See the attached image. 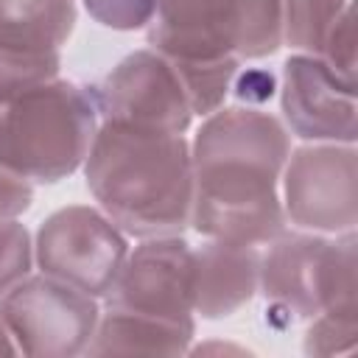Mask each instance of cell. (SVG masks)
Returning <instances> with one entry per match:
<instances>
[{
    "label": "cell",
    "instance_id": "obj_16",
    "mask_svg": "<svg viewBox=\"0 0 358 358\" xmlns=\"http://www.w3.org/2000/svg\"><path fill=\"white\" fill-rule=\"evenodd\" d=\"M352 0H282V45L319 56L336 17Z\"/></svg>",
    "mask_w": 358,
    "mask_h": 358
},
{
    "label": "cell",
    "instance_id": "obj_7",
    "mask_svg": "<svg viewBox=\"0 0 358 358\" xmlns=\"http://www.w3.org/2000/svg\"><path fill=\"white\" fill-rule=\"evenodd\" d=\"M285 221L305 232H350L358 224V154L347 143L294 148L282 168Z\"/></svg>",
    "mask_w": 358,
    "mask_h": 358
},
{
    "label": "cell",
    "instance_id": "obj_15",
    "mask_svg": "<svg viewBox=\"0 0 358 358\" xmlns=\"http://www.w3.org/2000/svg\"><path fill=\"white\" fill-rule=\"evenodd\" d=\"M168 62L176 67L179 81L187 95V103H190V112L199 117H207L224 106V101L235 84V76L241 70V59H235V56L215 59V62H173V59H168Z\"/></svg>",
    "mask_w": 358,
    "mask_h": 358
},
{
    "label": "cell",
    "instance_id": "obj_10",
    "mask_svg": "<svg viewBox=\"0 0 358 358\" xmlns=\"http://www.w3.org/2000/svg\"><path fill=\"white\" fill-rule=\"evenodd\" d=\"M106 308L140 313L162 322L196 324L193 313V246L182 235L143 238L126 255Z\"/></svg>",
    "mask_w": 358,
    "mask_h": 358
},
{
    "label": "cell",
    "instance_id": "obj_12",
    "mask_svg": "<svg viewBox=\"0 0 358 358\" xmlns=\"http://www.w3.org/2000/svg\"><path fill=\"white\" fill-rule=\"evenodd\" d=\"M238 31L241 0H159L148 45L173 62H215L235 56Z\"/></svg>",
    "mask_w": 358,
    "mask_h": 358
},
{
    "label": "cell",
    "instance_id": "obj_1",
    "mask_svg": "<svg viewBox=\"0 0 358 358\" xmlns=\"http://www.w3.org/2000/svg\"><path fill=\"white\" fill-rule=\"evenodd\" d=\"M288 129L252 106L215 109L190 143V227L201 238L263 246L285 232L280 176Z\"/></svg>",
    "mask_w": 358,
    "mask_h": 358
},
{
    "label": "cell",
    "instance_id": "obj_8",
    "mask_svg": "<svg viewBox=\"0 0 358 358\" xmlns=\"http://www.w3.org/2000/svg\"><path fill=\"white\" fill-rule=\"evenodd\" d=\"M90 98L101 123L185 134L193 120L176 67L154 48L120 59L90 90Z\"/></svg>",
    "mask_w": 358,
    "mask_h": 358
},
{
    "label": "cell",
    "instance_id": "obj_3",
    "mask_svg": "<svg viewBox=\"0 0 358 358\" xmlns=\"http://www.w3.org/2000/svg\"><path fill=\"white\" fill-rule=\"evenodd\" d=\"M95 131L90 90L53 78L0 101V165L31 185H56L84 165Z\"/></svg>",
    "mask_w": 358,
    "mask_h": 358
},
{
    "label": "cell",
    "instance_id": "obj_22",
    "mask_svg": "<svg viewBox=\"0 0 358 358\" xmlns=\"http://www.w3.org/2000/svg\"><path fill=\"white\" fill-rule=\"evenodd\" d=\"M34 201V185L0 165V221L20 218Z\"/></svg>",
    "mask_w": 358,
    "mask_h": 358
},
{
    "label": "cell",
    "instance_id": "obj_24",
    "mask_svg": "<svg viewBox=\"0 0 358 358\" xmlns=\"http://www.w3.org/2000/svg\"><path fill=\"white\" fill-rule=\"evenodd\" d=\"M0 355H20L17 341H14V336H11V330H8L6 319H3V313H0Z\"/></svg>",
    "mask_w": 358,
    "mask_h": 358
},
{
    "label": "cell",
    "instance_id": "obj_13",
    "mask_svg": "<svg viewBox=\"0 0 358 358\" xmlns=\"http://www.w3.org/2000/svg\"><path fill=\"white\" fill-rule=\"evenodd\" d=\"M260 285L257 246L204 238L193 249V313L201 319H227L241 310Z\"/></svg>",
    "mask_w": 358,
    "mask_h": 358
},
{
    "label": "cell",
    "instance_id": "obj_4",
    "mask_svg": "<svg viewBox=\"0 0 358 358\" xmlns=\"http://www.w3.org/2000/svg\"><path fill=\"white\" fill-rule=\"evenodd\" d=\"M260 255V285L271 310L291 322L319 313L358 319V238L355 229L333 241L316 232H280Z\"/></svg>",
    "mask_w": 358,
    "mask_h": 358
},
{
    "label": "cell",
    "instance_id": "obj_21",
    "mask_svg": "<svg viewBox=\"0 0 358 358\" xmlns=\"http://www.w3.org/2000/svg\"><path fill=\"white\" fill-rule=\"evenodd\" d=\"M319 56L336 73H341L347 78H355V8H352V3L330 25Z\"/></svg>",
    "mask_w": 358,
    "mask_h": 358
},
{
    "label": "cell",
    "instance_id": "obj_5",
    "mask_svg": "<svg viewBox=\"0 0 358 358\" xmlns=\"http://www.w3.org/2000/svg\"><path fill=\"white\" fill-rule=\"evenodd\" d=\"M126 255V235L101 210L87 204L50 213L34 238V263L39 274L67 282L95 299L106 296Z\"/></svg>",
    "mask_w": 358,
    "mask_h": 358
},
{
    "label": "cell",
    "instance_id": "obj_20",
    "mask_svg": "<svg viewBox=\"0 0 358 358\" xmlns=\"http://www.w3.org/2000/svg\"><path fill=\"white\" fill-rule=\"evenodd\" d=\"M159 0H84L87 14L112 31H140L154 20Z\"/></svg>",
    "mask_w": 358,
    "mask_h": 358
},
{
    "label": "cell",
    "instance_id": "obj_2",
    "mask_svg": "<svg viewBox=\"0 0 358 358\" xmlns=\"http://www.w3.org/2000/svg\"><path fill=\"white\" fill-rule=\"evenodd\" d=\"M81 168L101 213L123 235L143 241L190 227L193 159L185 134L98 123Z\"/></svg>",
    "mask_w": 358,
    "mask_h": 358
},
{
    "label": "cell",
    "instance_id": "obj_11",
    "mask_svg": "<svg viewBox=\"0 0 358 358\" xmlns=\"http://www.w3.org/2000/svg\"><path fill=\"white\" fill-rule=\"evenodd\" d=\"M355 92L358 78L336 73L322 56L294 53L282 64V117L302 140L352 145L358 137Z\"/></svg>",
    "mask_w": 358,
    "mask_h": 358
},
{
    "label": "cell",
    "instance_id": "obj_18",
    "mask_svg": "<svg viewBox=\"0 0 358 358\" xmlns=\"http://www.w3.org/2000/svg\"><path fill=\"white\" fill-rule=\"evenodd\" d=\"M34 268L31 232L17 221H0V299L20 285Z\"/></svg>",
    "mask_w": 358,
    "mask_h": 358
},
{
    "label": "cell",
    "instance_id": "obj_6",
    "mask_svg": "<svg viewBox=\"0 0 358 358\" xmlns=\"http://www.w3.org/2000/svg\"><path fill=\"white\" fill-rule=\"evenodd\" d=\"M0 313L28 358L84 355L95 333L98 299L48 274H28L0 299Z\"/></svg>",
    "mask_w": 358,
    "mask_h": 358
},
{
    "label": "cell",
    "instance_id": "obj_19",
    "mask_svg": "<svg viewBox=\"0 0 358 358\" xmlns=\"http://www.w3.org/2000/svg\"><path fill=\"white\" fill-rule=\"evenodd\" d=\"M305 352L308 355H344L355 352L358 347V319L355 316H336L319 313L310 319L305 333Z\"/></svg>",
    "mask_w": 358,
    "mask_h": 358
},
{
    "label": "cell",
    "instance_id": "obj_9",
    "mask_svg": "<svg viewBox=\"0 0 358 358\" xmlns=\"http://www.w3.org/2000/svg\"><path fill=\"white\" fill-rule=\"evenodd\" d=\"M76 0H0V101L59 78Z\"/></svg>",
    "mask_w": 358,
    "mask_h": 358
},
{
    "label": "cell",
    "instance_id": "obj_17",
    "mask_svg": "<svg viewBox=\"0 0 358 358\" xmlns=\"http://www.w3.org/2000/svg\"><path fill=\"white\" fill-rule=\"evenodd\" d=\"M282 45V0H241V31L235 56L266 59Z\"/></svg>",
    "mask_w": 358,
    "mask_h": 358
},
{
    "label": "cell",
    "instance_id": "obj_23",
    "mask_svg": "<svg viewBox=\"0 0 358 358\" xmlns=\"http://www.w3.org/2000/svg\"><path fill=\"white\" fill-rule=\"evenodd\" d=\"M235 81L238 84H232V90L241 101H266L274 92V78H271V73H263V70H252L241 78L235 76Z\"/></svg>",
    "mask_w": 358,
    "mask_h": 358
},
{
    "label": "cell",
    "instance_id": "obj_14",
    "mask_svg": "<svg viewBox=\"0 0 358 358\" xmlns=\"http://www.w3.org/2000/svg\"><path fill=\"white\" fill-rule=\"evenodd\" d=\"M193 336L196 324L162 322L106 308L98 316L84 355H185L190 352Z\"/></svg>",
    "mask_w": 358,
    "mask_h": 358
}]
</instances>
